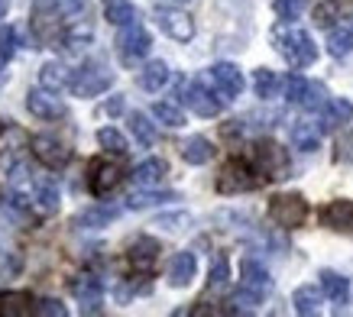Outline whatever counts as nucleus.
<instances>
[{"mask_svg": "<svg viewBox=\"0 0 353 317\" xmlns=\"http://www.w3.org/2000/svg\"><path fill=\"white\" fill-rule=\"evenodd\" d=\"M272 43H276L279 55L289 65H295V68H308V65H314V59H318L314 39H311L305 30L292 26V23H282V26L272 30Z\"/></svg>", "mask_w": 353, "mask_h": 317, "instance_id": "obj_1", "label": "nucleus"}, {"mask_svg": "<svg viewBox=\"0 0 353 317\" xmlns=\"http://www.w3.org/2000/svg\"><path fill=\"white\" fill-rule=\"evenodd\" d=\"M110 85H114V72H110L104 62H85L68 78L72 94H78V97H94V94H101V91H108Z\"/></svg>", "mask_w": 353, "mask_h": 317, "instance_id": "obj_2", "label": "nucleus"}, {"mask_svg": "<svg viewBox=\"0 0 353 317\" xmlns=\"http://www.w3.org/2000/svg\"><path fill=\"white\" fill-rule=\"evenodd\" d=\"M269 217L279 223V227H301L305 217H308V201L301 194H276L269 201Z\"/></svg>", "mask_w": 353, "mask_h": 317, "instance_id": "obj_3", "label": "nucleus"}, {"mask_svg": "<svg viewBox=\"0 0 353 317\" xmlns=\"http://www.w3.org/2000/svg\"><path fill=\"white\" fill-rule=\"evenodd\" d=\"M253 162H256V172L259 175H266V178H285V172H289V156H285V149L276 146V143H256L253 146Z\"/></svg>", "mask_w": 353, "mask_h": 317, "instance_id": "obj_4", "label": "nucleus"}, {"mask_svg": "<svg viewBox=\"0 0 353 317\" xmlns=\"http://www.w3.org/2000/svg\"><path fill=\"white\" fill-rule=\"evenodd\" d=\"M117 45H120V59L127 65L139 62V59H146L152 49V39L150 32L143 30L139 23H130V26H120V36H117Z\"/></svg>", "mask_w": 353, "mask_h": 317, "instance_id": "obj_5", "label": "nucleus"}, {"mask_svg": "<svg viewBox=\"0 0 353 317\" xmlns=\"http://www.w3.org/2000/svg\"><path fill=\"white\" fill-rule=\"evenodd\" d=\"M256 188V175L243 162H227L221 175H217V191L221 194H240V191Z\"/></svg>", "mask_w": 353, "mask_h": 317, "instance_id": "obj_6", "label": "nucleus"}, {"mask_svg": "<svg viewBox=\"0 0 353 317\" xmlns=\"http://www.w3.org/2000/svg\"><path fill=\"white\" fill-rule=\"evenodd\" d=\"M156 23L162 26V32L165 36H172V39H179V43H188L194 36V23L188 13H182L179 7H159L156 10Z\"/></svg>", "mask_w": 353, "mask_h": 317, "instance_id": "obj_7", "label": "nucleus"}, {"mask_svg": "<svg viewBox=\"0 0 353 317\" xmlns=\"http://www.w3.org/2000/svg\"><path fill=\"white\" fill-rule=\"evenodd\" d=\"M208 74H211V85H214V91L224 97V101H234V97H240V91H243V72H240L236 65L217 62Z\"/></svg>", "mask_w": 353, "mask_h": 317, "instance_id": "obj_8", "label": "nucleus"}, {"mask_svg": "<svg viewBox=\"0 0 353 317\" xmlns=\"http://www.w3.org/2000/svg\"><path fill=\"white\" fill-rule=\"evenodd\" d=\"M182 97L185 104L192 107L198 116H217L221 110H224V97H214L208 88L201 85V81H192V85L182 88Z\"/></svg>", "mask_w": 353, "mask_h": 317, "instance_id": "obj_9", "label": "nucleus"}, {"mask_svg": "<svg viewBox=\"0 0 353 317\" xmlns=\"http://www.w3.org/2000/svg\"><path fill=\"white\" fill-rule=\"evenodd\" d=\"M321 223L327 230L353 233V201L350 198H337V201L321 207Z\"/></svg>", "mask_w": 353, "mask_h": 317, "instance_id": "obj_10", "label": "nucleus"}, {"mask_svg": "<svg viewBox=\"0 0 353 317\" xmlns=\"http://www.w3.org/2000/svg\"><path fill=\"white\" fill-rule=\"evenodd\" d=\"M159 243L152 240V236H139V240H133L130 243V265L137 269V272L150 275L156 265H159Z\"/></svg>", "mask_w": 353, "mask_h": 317, "instance_id": "obj_11", "label": "nucleus"}, {"mask_svg": "<svg viewBox=\"0 0 353 317\" xmlns=\"http://www.w3.org/2000/svg\"><path fill=\"white\" fill-rule=\"evenodd\" d=\"M32 156L39 158L43 165H49V169H62L65 162H68V149H65L62 139L55 136H32Z\"/></svg>", "mask_w": 353, "mask_h": 317, "instance_id": "obj_12", "label": "nucleus"}, {"mask_svg": "<svg viewBox=\"0 0 353 317\" xmlns=\"http://www.w3.org/2000/svg\"><path fill=\"white\" fill-rule=\"evenodd\" d=\"M240 288L253 292L256 298H266L269 288H272V278L256 259H243V265H240Z\"/></svg>", "mask_w": 353, "mask_h": 317, "instance_id": "obj_13", "label": "nucleus"}, {"mask_svg": "<svg viewBox=\"0 0 353 317\" xmlns=\"http://www.w3.org/2000/svg\"><path fill=\"white\" fill-rule=\"evenodd\" d=\"M117 185H120V165H114V162H94V165H91V178H88L91 194L104 198V194L114 191Z\"/></svg>", "mask_w": 353, "mask_h": 317, "instance_id": "obj_14", "label": "nucleus"}, {"mask_svg": "<svg viewBox=\"0 0 353 317\" xmlns=\"http://www.w3.org/2000/svg\"><path fill=\"white\" fill-rule=\"evenodd\" d=\"M72 292H75V298L81 301V307L85 311H101V301H104V285H101V278L97 275H78V282L72 285Z\"/></svg>", "mask_w": 353, "mask_h": 317, "instance_id": "obj_15", "label": "nucleus"}, {"mask_svg": "<svg viewBox=\"0 0 353 317\" xmlns=\"http://www.w3.org/2000/svg\"><path fill=\"white\" fill-rule=\"evenodd\" d=\"M26 107H30V114L39 116V120H55V116L68 114L62 101H55V91L52 94H46V91H30V94H26Z\"/></svg>", "mask_w": 353, "mask_h": 317, "instance_id": "obj_16", "label": "nucleus"}, {"mask_svg": "<svg viewBox=\"0 0 353 317\" xmlns=\"http://www.w3.org/2000/svg\"><path fill=\"white\" fill-rule=\"evenodd\" d=\"M353 116V104L347 101V97H334V101H327V107L321 110V133H331V130H337L341 123H350Z\"/></svg>", "mask_w": 353, "mask_h": 317, "instance_id": "obj_17", "label": "nucleus"}, {"mask_svg": "<svg viewBox=\"0 0 353 317\" xmlns=\"http://www.w3.org/2000/svg\"><path fill=\"white\" fill-rule=\"evenodd\" d=\"M194 272H198V259H194V253H175L169 263V282L175 288H185L192 285Z\"/></svg>", "mask_w": 353, "mask_h": 317, "instance_id": "obj_18", "label": "nucleus"}, {"mask_svg": "<svg viewBox=\"0 0 353 317\" xmlns=\"http://www.w3.org/2000/svg\"><path fill=\"white\" fill-rule=\"evenodd\" d=\"M165 172H169V165L162 158H146V162H139L137 169H133V181H137L139 188H159L162 181H165Z\"/></svg>", "mask_w": 353, "mask_h": 317, "instance_id": "obj_19", "label": "nucleus"}, {"mask_svg": "<svg viewBox=\"0 0 353 317\" xmlns=\"http://www.w3.org/2000/svg\"><path fill=\"white\" fill-rule=\"evenodd\" d=\"M289 136H292V146L299 152H314L321 146V127H314V123H295Z\"/></svg>", "mask_w": 353, "mask_h": 317, "instance_id": "obj_20", "label": "nucleus"}, {"mask_svg": "<svg viewBox=\"0 0 353 317\" xmlns=\"http://www.w3.org/2000/svg\"><path fill=\"white\" fill-rule=\"evenodd\" d=\"M318 278H321V292L331 298L334 305H347V298H350V285H347V278H343V275L324 269Z\"/></svg>", "mask_w": 353, "mask_h": 317, "instance_id": "obj_21", "label": "nucleus"}, {"mask_svg": "<svg viewBox=\"0 0 353 317\" xmlns=\"http://www.w3.org/2000/svg\"><path fill=\"white\" fill-rule=\"evenodd\" d=\"M182 156H185L188 165H204V162H211V158H214V146H211V139L192 136V139H185Z\"/></svg>", "mask_w": 353, "mask_h": 317, "instance_id": "obj_22", "label": "nucleus"}, {"mask_svg": "<svg viewBox=\"0 0 353 317\" xmlns=\"http://www.w3.org/2000/svg\"><path fill=\"white\" fill-rule=\"evenodd\" d=\"M327 49H331L334 59H343V55L353 52V23L347 20L343 26H331V36H327Z\"/></svg>", "mask_w": 353, "mask_h": 317, "instance_id": "obj_23", "label": "nucleus"}, {"mask_svg": "<svg viewBox=\"0 0 353 317\" xmlns=\"http://www.w3.org/2000/svg\"><path fill=\"white\" fill-rule=\"evenodd\" d=\"M32 311L30 295L23 292H0V317H26Z\"/></svg>", "mask_w": 353, "mask_h": 317, "instance_id": "obj_24", "label": "nucleus"}, {"mask_svg": "<svg viewBox=\"0 0 353 317\" xmlns=\"http://www.w3.org/2000/svg\"><path fill=\"white\" fill-rule=\"evenodd\" d=\"M292 305H295V311H299V314H305V317L318 314V311H321V292H318L314 285H301V288H295Z\"/></svg>", "mask_w": 353, "mask_h": 317, "instance_id": "obj_25", "label": "nucleus"}, {"mask_svg": "<svg viewBox=\"0 0 353 317\" xmlns=\"http://www.w3.org/2000/svg\"><path fill=\"white\" fill-rule=\"evenodd\" d=\"M104 17L114 26H130L137 23V7L130 0H104Z\"/></svg>", "mask_w": 353, "mask_h": 317, "instance_id": "obj_26", "label": "nucleus"}, {"mask_svg": "<svg viewBox=\"0 0 353 317\" xmlns=\"http://www.w3.org/2000/svg\"><path fill=\"white\" fill-rule=\"evenodd\" d=\"M68 78H72V74L65 72L59 62H46L43 68H39V81H43V88L46 91H55V94H59L62 88H68Z\"/></svg>", "mask_w": 353, "mask_h": 317, "instance_id": "obj_27", "label": "nucleus"}, {"mask_svg": "<svg viewBox=\"0 0 353 317\" xmlns=\"http://www.w3.org/2000/svg\"><path fill=\"white\" fill-rule=\"evenodd\" d=\"M165 81H169V65L165 62H150L139 72V85L146 91H159V88H165Z\"/></svg>", "mask_w": 353, "mask_h": 317, "instance_id": "obj_28", "label": "nucleus"}, {"mask_svg": "<svg viewBox=\"0 0 353 317\" xmlns=\"http://www.w3.org/2000/svg\"><path fill=\"white\" fill-rule=\"evenodd\" d=\"M165 201H179V194H172V191H152V188H146V191H137V194H130L127 198V204L130 207H152V204H165Z\"/></svg>", "mask_w": 353, "mask_h": 317, "instance_id": "obj_29", "label": "nucleus"}, {"mask_svg": "<svg viewBox=\"0 0 353 317\" xmlns=\"http://www.w3.org/2000/svg\"><path fill=\"white\" fill-rule=\"evenodd\" d=\"M299 107H305V110H324V107H327V88H324L321 81H308Z\"/></svg>", "mask_w": 353, "mask_h": 317, "instance_id": "obj_30", "label": "nucleus"}, {"mask_svg": "<svg viewBox=\"0 0 353 317\" xmlns=\"http://www.w3.org/2000/svg\"><path fill=\"white\" fill-rule=\"evenodd\" d=\"M117 207H94V211H85V214H78L75 223L78 227H108L114 217H117Z\"/></svg>", "mask_w": 353, "mask_h": 317, "instance_id": "obj_31", "label": "nucleus"}, {"mask_svg": "<svg viewBox=\"0 0 353 317\" xmlns=\"http://www.w3.org/2000/svg\"><path fill=\"white\" fill-rule=\"evenodd\" d=\"M253 88H256V97H263V101L276 97V91H279L276 72H269V68H256V74H253Z\"/></svg>", "mask_w": 353, "mask_h": 317, "instance_id": "obj_32", "label": "nucleus"}, {"mask_svg": "<svg viewBox=\"0 0 353 317\" xmlns=\"http://www.w3.org/2000/svg\"><path fill=\"white\" fill-rule=\"evenodd\" d=\"M130 130H133V136L139 139V146H152V143H156V130H152L146 114H130Z\"/></svg>", "mask_w": 353, "mask_h": 317, "instance_id": "obj_33", "label": "nucleus"}, {"mask_svg": "<svg viewBox=\"0 0 353 317\" xmlns=\"http://www.w3.org/2000/svg\"><path fill=\"white\" fill-rule=\"evenodd\" d=\"M36 201H39V207L43 211H59V201H62V194H59V188H55V181H39V188H36Z\"/></svg>", "mask_w": 353, "mask_h": 317, "instance_id": "obj_34", "label": "nucleus"}, {"mask_svg": "<svg viewBox=\"0 0 353 317\" xmlns=\"http://www.w3.org/2000/svg\"><path fill=\"white\" fill-rule=\"evenodd\" d=\"M152 116H156L159 123H165V127H172V130H175V127H185V114L175 104H165V101L152 107Z\"/></svg>", "mask_w": 353, "mask_h": 317, "instance_id": "obj_35", "label": "nucleus"}, {"mask_svg": "<svg viewBox=\"0 0 353 317\" xmlns=\"http://www.w3.org/2000/svg\"><path fill=\"white\" fill-rule=\"evenodd\" d=\"M97 143L108 149V152H114V156H123V152H127V139H123V133L114 127L101 130V133H97Z\"/></svg>", "mask_w": 353, "mask_h": 317, "instance_id": "obj_36", "label": "nucleus"}, {"mask_svg": "<svg viewBox=\"0 0 353 317\" xmlns=\"http://www.w3.org/2000/svg\"><path fill=\"white\" fill-rule=\"evenodd\" d=\"M227 282H230V265H227V256H217L214 265H211V275H208V288L224 292Z\"/></svg>", "mask_w": 353, "mask_h": 317, "instance_id": "obj_37", "label": "nucleus"}, {"mask_svg": "<svg viewBox=\"0 0 353 317\" xmlns=\"http://www.w3.org/2000/svg\"><path fill=\"white\" fill-rule=\"evenodd\" d=\"M32 314L36 317H65L68 307H65L59 298H39V301L32 305Z\"/></svg>", "mask_w": 353, "mask_h": 317, "instance_id": "obj_38", "label": "nucleus"}, {"mask_svg": "<svg viewBox=\"0 0 353 317\" xmlns=\"http://www.w3.org/2000/svg\"><path fill=\"white\" fill-rule=\"evenodd\" d=\"M272 7H276V13L282 17V20L292 23V20H299L301 13L308 10V0H276Z\"/></svg>", "mask_w": 353, "mask_h": 317, "instance_id": "obj_39", "label": "nucleus"}, {"mask_svg": "<svg viewBox=\"0 0 353 317\" xmlns=\"http://www.w3.org/2000/svg\"><path fill=\"white\" fill-rule=\"evenodd\" d=\"M337 13H341V0H324L321 7L314 10V23H318V26H327V30H331L334 20H337Z\"/></svg>", "mask_w": 353, "mask_h": 317, "instance_id": "obj_40", "label": "nucleus"}, {"mask_svg": "<svg viewBox=\"0 0 353 317\" xmlns=\"http://www.w3.org/2000/svg\"><path fill=\"white\" fill-rule=\"evenodd\" d=\"M305 88H308V81H305L301 74H289V78H285V101H289V104H299L301 94H305Z\"/></svg>", "mask_w": 353, "mask_h": 317, "instance_id": "obj_41", "label": "nucleus"}, {"mask_svg": "<svg viewBox=\"0 0 353 317\" xmlns=\"http://www.w3.org/2000/svg\"><path fill=\"white\" fill-rule=\"evenodd\" d=\"M337 162H347V165H353V130L341 133V139H337Z\"/></svg>", "mask_w": 353, "mask_h": 317, "instance_id": "obj_42", "label": "nucleus"}, {"mask_svg": "<svg viewBox=\"0 0 353 317\" xmlns=\"http://www.w3.org/2000/svg\"><path fill=\"white\" fill-rule=\"evenodd\" d=\"M13 52H17V32L10 26H0V55L10 59Z\"/></svg>", "mask_w": 353, "mask_h": 317, "instance_id": "obj_43", "label": "nucleus"}, {"mask_svg": "<svg viewBox=\"0 0 353 317\" xmlns=\"http://www.w3.org/2000/svg\"><path fill=\"white\" fill-rule=\"evenodd\" d=\"M3 204H7L13 214H26V211H30V201L23 198L20 191H7V194H3Z\"/></svg>", "mask_w": 353, "mask_h": 317, "instance_id": "obj_44", "label": "nucleus"}, {"mask_svg": "<svg viewBox=\"0 0 353 317\" xmlns=\"http://www.w3.org/2000/svg\"><path fill=\"white\" fill-rule=\"evenodd\" d=\"M120 110H123V97H110L108 104H101V114H108V116H117Z\"/></svg>", "mask_w": 353, "mask_h": 317, "instance_id": "obj_45", "label": "nucleus"}, {"mask_svg": "<svg viewBox=\"0 0 353 317\" xmlns=\"http://www.w3.org/2000/svg\"><path fill=\"white\" fill-rule=\"evenodd\" d=\"M188 0H159V7H185Z\"/></svg>", "mask_w": 353, "mask_h": 317, "instance_id": "obj_46", "label": "nucleus"}, {"mask_svg": "<svg viewBox=\"0 0 353 317\" xmlns=\"http://www.w3.org/2000/svg\"><path fill=\"white\" fill-rule=\"evenodd\" d=\"M7 3H10V0H0V17L7 13Z\"/></svg>", "mask_w": 353, "mask_h": 317, "instance_id": "obj_47", "label": "nucleus"}, {"mask_svg": "<svg viewBox=\"0 0 353 317\" xmlns=\"http://www.w3.org/2000/svg\"><path fill=\"white\" fill-rule=\"evenodd\" d=\"M0 81H3V72H0Z\"/></svg>", "mask_w": 353, "mask_h": 317, "instance_id": "obj_48", "label": "nucleus"}, {"mask_svg": "<svg viewBox=\"0 0 353 317\" xmlns=\"http://www.w3.org/2000/svg\"><path fill=\"white\" fill-rule=\"evenodd\" d=\"M0 130H3V123H0Z\"/></svg>", "mask_w": 353, "mask_h": 317, "instance_id": "obj_49", "label": "nucleus"}, {"mask_svg": "<svg viewBox=\"0 0 353 317\" xmlns=\"http://www.w3.org/2000/svg\"><path fill=\"white\" fill-rule=\"evenodd\" d=\"M350 23H353V17H350Z\"/></svg>", "mask_w": 353, "mask_h": 317, "instance_id": "obj_50", "label": "nucleus"}]
</instances>
